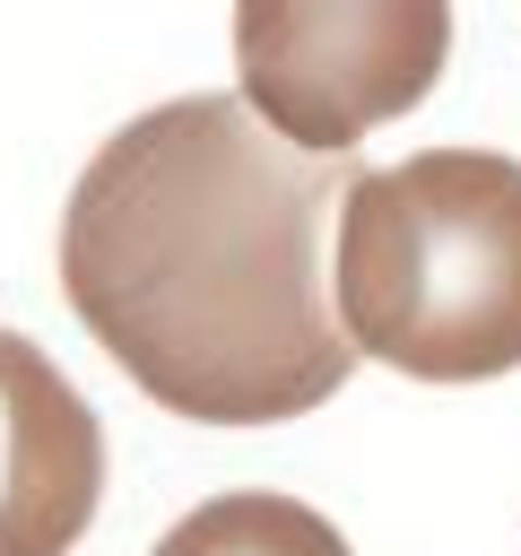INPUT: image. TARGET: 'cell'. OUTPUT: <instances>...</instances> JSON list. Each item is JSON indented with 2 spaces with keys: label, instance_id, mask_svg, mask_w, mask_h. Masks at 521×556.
Returning a JSON list of instances; mask_svg holds the SVG:
<instances>
[{
  "label": "cell",
  "instance_id": "cell-4",
  "mask_svg": "<svg viewBox=\"0 0 521 556\" xmlns=\"http://www.w3.org/2000/svg\"><path fill=\"white\" fill-rule=\"evenodd\" d=\"M104 495V426L78 382L0 330V556H69Z\"/></svg>",
  "mask_w": 521,
  "mask_h": 556
},
{
  "label": "cell",
  "instance_id": "cell-1",
  "mask_svg": "<svg viewBox=\"0 0 521 556\" xmlns=\"http://www.w3.org/2000/svg\"><path fill=\"white\" fill-rule=\"evenodd\" d=\"M347 191V165L295 156L243 96H174L87 156L61 208V295L156 408L304 417L356 374L321 261Z\"/></svg>",
  "mask_w": 521,
  "mask_h": 556
},
{
  "label": "cell",
  "instance_id": "cell-5",
  "mask_svg": "<svg viewBox=\"0 0 521 556\" xmlns=\"http://www.w3.org/2000/svg\"><path fill=\"white\" fill-rule=\"evenodd\" d=\"M148 556H356V547L339 539L330 513H313L295 495H269V486H234V495L191 504Z\"/></svg>",
  "mask_w": 521,
  "mask_h": 556
},
{
  "label": "cell",
  "instance_id": "cell-3",
  "mask_svg": "<svg viewBox=\"0 0 521 556\" xmlns=\"http://www.w3.org/2000/svg\"><path fill=\"white\" fill-rule=\"evenodd\" d=\"M452 61V9L443 0H252L234 9V78L243 104L321 165H347V148L408 104Z\"/></svg>",
  "mask_w": 521,
  "mask_h": 556
},
{
  "label": "cell",
  "instance_id": "cell-2",
  "mask_svg": "<svg viewBox=\"0 0 521 556\" xmlns=\"http://www.w3.org/2000/svg\"><path fill=\"white\" fill-rule=\"evenodd\" d=\"M330 313L356 356L408 382H495L521 365V156L425 148L365 165L339 200Z\"/></svg>",
  "mask_w": 521,
  "mask_h": 556
}]
</instances>
